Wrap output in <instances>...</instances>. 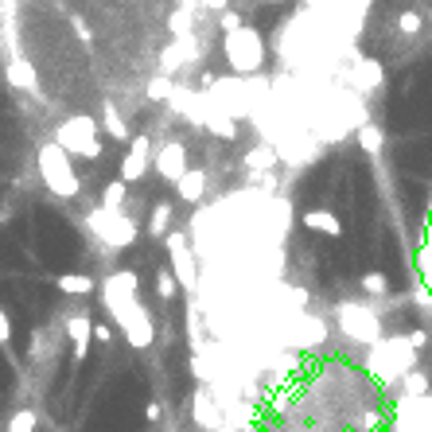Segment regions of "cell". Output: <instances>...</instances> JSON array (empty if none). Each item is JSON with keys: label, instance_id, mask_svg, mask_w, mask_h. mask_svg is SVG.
<instances>
[{"label": "cell", "instance_id": "17", "mask_svg": "<svg viewBox=\"0 0 432 432\" xmlns=\"http://www.w3.org/2000/svg\"><path fill=\"white\" fill-rule=\"evenodd\" d=\"M0 222H4V215H0Z\"/></svg>", "mask_w": 432, "mask_h": 432}, {"label": "cell", "instance_id": "11", "mask_svg": "<svg viewBox=\"0 0 432 432\" xmlns=\"http://www.w3.org/2000/svg\"><path fill=\"white\" fill-rule=\"evenodd\" d=\"M269 164H273V152H269V148L261 144V148L254 152V156H249V167H269Z\"/></svg>", "mask_w": 432, "mask_h": 432}, {"label": "cell", "instance_id": "5", "mask_svg": "<svg viewBox=\"0 0 432 432\" xmlns=\"http://www.w3.org/2000/svg\"><path fill=\"white\" fill-rule=\"evenodd\" d=\"M59 288L63 292H70V296H86L90 292V276H59Z\"/></svg>", "mask_w": 432, "mask_h": 432}, {"label": "cell", "instance_id": "7", "mask_svg": "<svg viewBox=\"0 0 432 432\" xmlns=\"http://www.w3.org/2000/svg\"><path fill=\"white\" fill-rule=\"evenodd\" d=\"M106 133L113 140H128V128H125V121L117 117V109H106Z\"/></svg>", "mask_w": 432, "mask_h": 432}, {"label": "cell", "instance_id": "3", "mask_svg": "<svg viewBox=\"0 0 432 432\" xmlns=\"http://www.w3.org/2000/svg\"><path fill=\"white\" fill-rule=\"evenodd\" d=\"M156 172H160L164 179H172V183H179V179L187 176V167H183V148H179V144H164V148H160Z\"/></svg>", "mask_w": 432, "mask_h": 432}, {"label": "cell", "instance_id": "14", "mask_svg": "<svg viewBox=\"0 0 432 432\" xmlns=\"http://www.w3.org/2000/svg\"><path fill=\"white\" fill-rule=\"evenodd\" d=\"M94 339H98V343H113V327H109V324H94Z\"/></svg>", "mask_w": 432, "mask_h": 432}, {"label": "cell", "instance_id": "10", "mask_svg": "<svg viewBox=\"0 0 432 432\" xmlns=\"http://www.w3.org/2000/svg\"><path fill=\"white\" fill-rule=\"evenodd\" d=\"M8 74H12V82H16V86H31V82H35V78H31V67H28V63H12Z\"/></svg>", "mask_w": 432, "mask_h": 432}, {"label": "cell", "instance_id": "12", "mask_svg": "<svg viewBox=\"0 0 432 432\" xmlns=\"http://www.w3.org/2000/svg\"><path fill=\"white\" fill-rule=\"evenodd\" d=\"M206 128H210V133H218V137H234V133H238L234 121H210Z\"/></svg>", "mask_w": 432, "mask_h": 432}, {"label": "cell", "instance_id": "2", "mask_svg": "<svg viewBox=\"0 0 432 432\" xmlns=\"http://www.w3.org/2000/svg\"><path fill=\"white\" fill-rule=\"evenodd\" d=\"M226 55H230V63H234L238 70H257L261 67V59H265V47H261V40H257L254 31H234L226 40Z\"/></svg>", "mask_w": 432, "mask_h": 432}, {"label": "cell", "instance_id": "4", "mask_svg": "<svg viewBox=\"0 0 432 432\" xmlns=\"http://www.w3.org/2000/svg\"><path fill=\"white\" fill-rule=\"evenodd\" d=\"M203 187H206V172H195V167H187V176L176 183V195L187 199V203H195V199L203 195Z\"/></svg>", "mask_w": 432, "mask_h": 432}, {"label": "cell", "instance_id": "9", "mask_svg": "<svg viewBox=\"0 0 432 432\" xmlns=\"http://www.w3.org/2000/svg\"><path fill=\"white\" fill-rule=\"evenodd\" d=\"M121 199H125V183H109L106 195H101V203H106V210H117Z\"/></svg>", "mask_w": 432, "mask_h": 432}, {"label": "cell", "instance_id": "16", "mask_svg": "<svg viewBox=\"0 0 432 432\" xmlns=\"http://www.w3.org/2000/svg\"><path fill=\"white\" fill-rule=\"evenodd\" d=\"M8 335H12V327H8V315L0 312V343H8Z\"/></svg>", "mask_w": 432, "mask_h": 432}, {"label": "cell", "instance_id": "1", "mask_svg": "<svg viewBox=\"0 0 432 432\" xmlns=\"http://www.w3.org/2000/svg\"><path fill=\"white\" fill-rule=\"evenodd\" d=\"M59 140H63V152H82L86 160H94V156H101V140H98V128H94V121H86V117H74V121H67V125L59 128Z\"/></svg>", "mask_w": 432, "mask_h": 432}, {"label": "cell", "instance_id": "15", "mask_svg": "<svg viewBox=\"0 0 432 432\" xmlns=\"http://www.w3.org/2000/svg\"><path fill=\"white\" fill-rule=\"evenodd\" d=\"M167 90H172V86H167V78H156L148 94H152V98H167Z\"/></svg>", "mask_w": 432, "mask_h": 432}, {"label": "cell", "instance_id": "8", "mask_svg": "<svg viewBox=\"0 0 432 432\" xmlns=\"http://www.w3.org/2000/svg\"><path fill=\"white\" fill-rule=\"evenodd\" d=\"M31 429H35V413H31V409L16 413V417L8 421V432H31Z\"/></svg>", "mask_w": 432, "mask_h": 432}, {"label": "cell", "instance_id": "13", "mask_svg": "<svg viewBox=\"0 0 432 432\" xmlns=\"http://www.w3.org/2000/svg\"><path fill=\"white\" fill-rule=\"evenodd\" d=\"M160 296H164V300L176 296V281H172V273H160Z\"/></svg>", "mask_w": 432, "mask_h": 432}, {"label": "cell", "instance_id": "6", "mask_svg": "<svg viewBox=\"0 0 432 432\" xmlns=\"http://www.w3.org/2000/svg\"><path fill=\"white\" fill-rule=\"evenodd\" d=\"M304 226H312V230H327V234H339V222H335L331 215H324V210L308 215V218H304Z\"/></svg>", "mask_w": 432, "mask_h": 432}]
</instances>
